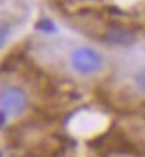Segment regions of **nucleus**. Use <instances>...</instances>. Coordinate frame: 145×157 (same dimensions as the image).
Masks as SVG:
<instances>
[{
    "label": "nucleus",
    "instance_id": "obj_2",
    "mask_svg": "<svg viewBox=\"0 0 145 157\" xmlns=\"http://www.w3.org/2000/svg\"><path fill=\"white\" fill-rule=\"evenodd\" d=\"M27 104H29V99H27V94L22 88L6 86L2 90L0 106H2V111H6L7 115H20L27 108Z\"/></svg>",
    "mask_w": 145,
    "mask_h": 157
},
{
    "label": "nucleus",
    "instance_id": "obj_5",
    "mask_svg": "<svg viewBox=\"0 0 145 157\" xmlns=\"http://www.w3.org/2000/svg\"><path fill=\"white\" fill-rule=\"evenodd\" d=\"M37 27H39V30L43 29V30H46V32H53V30H55V25L51 21H48V20H41V21L37 23Z\"/></svg>",
    "mask_w": 145,
    "mask_h": 157
},
{
    "label": "nucleus",
    "instance_id": "obj_4",
    "mask_svg": "<svg viewBox=\"0 0 145 157\" xmlns=\"http://www.w3.org/2000/svg\"><path fill=\"white\" fill-rule=\"evenodd\" d=\"M135 83H136V86L145 94V65L142 69H138V72L135 74Z\"/></svg>",
    "mask_w": 145,
    "mask_h": 157
},
{
    "label": "nucleus",
    "instance_id": "obj_3",
    "mask_svg": "<svg viewBox=\"0 0 145 157\" xmlns=\"http://www.w3.org/2000/svg\"><path fill=\"white\" fill-rule=\"evenodd\" d=\"M110 43L113 44H131L135 41V36L127 32L126 29H119V27H113V29L108 30V36H106Z\"/></svg>",
    "mask_w": 145,
    "mask_h": 157
},
{
    "label": "nucleus",
    "instance_id": "obj_1",
    "mask_svg": "<svg viewBox=\"0 0 145 157\" xmlns=\"http://www.w3.org/2000/svg\"><path fill=\"white\" fill-rule=\"evenodd\" d=\"M69 62H71L72 69L80 74H94V72L101 71L103 67V57L99 51H96L94 48L88 46H80L76 50L71 51L69 55Z\"/></svg>",
    "mask_w": 145,
    "mask_h": 157
}]
</instances>
